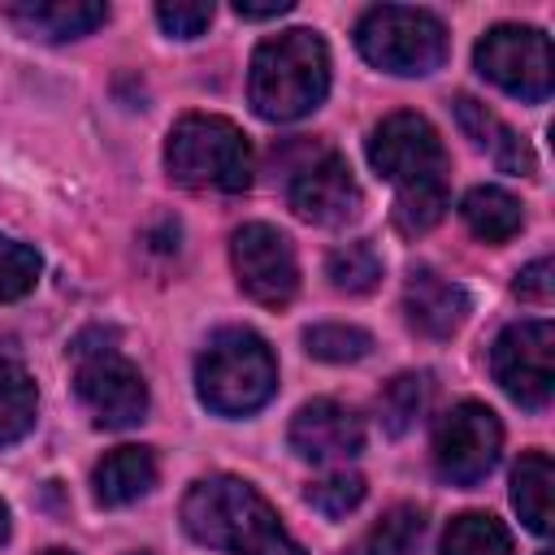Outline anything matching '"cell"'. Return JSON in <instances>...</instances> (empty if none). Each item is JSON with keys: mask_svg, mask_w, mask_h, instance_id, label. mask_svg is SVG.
Instances as JSON below:
<instances>
[{"mask_svg": "<svg viewBox=\"0 0 555 555\" xmlns=\"http://www.w3.org/2000/svg\"><path fill=\"white\" fill-rule=\"evenodd\" d=\"M369 165L399 186L395 225L403 234H425L447 212V147L421 113H390L369 134Z\"/></svg>", "mask_w": 555, "mask_h": 555, "instance_id": "cell-1", "label": "cell"}, {"mask_svg": "<svg viewBox=\"0 0 555 555\" xmlns=\"http://www.w3.org/2000/svg\"><path fill=\"white\" fill-rule=\"evenodd\" d=\"M182 529L230 555H308L282 525L278 507L243 477L195 481L182 499Z\"/></svg>", "mask_w": 555, "mask_h": 555, "instance_id": "cell-2", "label": "cell"}, {"mask_svg": "<svg viewBox=\"0 0 555 555\" xmlns=\"http://www.w3.org/2000/svg\"><path fill=\"white\" fill-rule=\"evenodd\" d=\"M330 91V52L317 30H282L251 52L247 100L264 121H299Z\"/></svg>", "mask_w": 555, "mask_h": 555, "instance_id": "cell-3", "label": "cell"}, {"mask_svg": "<svg viewBox=\"0 0 555 555\" xmlns=\"http://www.w3.org/2000/svg\"><path fill=\"white\" fill-rule=\"evenodd\" d=\"M195 390L221 416H247L278 390V360L256 330H217L195 360Z\"/></svg>", "mask_w": 555, "mask_h": 555, "instance_id": "cell-4", "label": "cell"}, {"mask_svg": "<svg viewBox=\"0 0 555 555\" xmlns=\"http://www.w3.org/2000/svg\"><path fill=\"white\" fill-rule=\"evenodd\" d=\"M165 169L173 182L191 191H247L256 173V156L247 134L212 113L182 117L165 139Z\"/></svg>", "mask_w": 555, "mask_h": 555, "instance_id": "cell-5", "label": "cell"}, {"mask_svg": "<svg viewBox=\"0 0 555 555\" xmlns=\"http://www.w3.org/2000/svg\"><path fill=\"white\" fill-rule=\"evenodd\" d=\"M356 48L369 65H377L386 74L421 78V74H434L447 61V26L429 9L377 4L360 17Z\"/></svg>", "mask_w": 555, "mask_h": 555, "instance_id": "cell-6", "label": "cell"}, {"mask_svg": "<svg viewBox=\"0 0 555 555\" xmlns=\"http://www.w3.org/2000/svg\"><path fill=\"white\" fill-rule=\"evenodd\" d=\"M74 390L95 425L130 429L147 412V382L117 347H91L87 338L74 343Z\"/></svg>", "mask_w": 555, "mask_h": 555, "instance_id": "cell-7", "label": "cell"}, {"mask_svg": "<svg viewBox=\"0 0 555 555\" xmlns=\"http://www.w3.org/2000/svg\"><path fill=\"white\" fill-rule=\"evenodd\" d=\"M477 69L481 78H490L494 87H503L507 95L525 100V104H542L555 87V56H551V39L538 26H494L481 35L477 43Z\"/></svg>", "mask_w": 555, "mask_h": 555, "instance_id": "cell-8", "label": "cell"}, {"mask_svg": "<svg viewBox=\"0 0 555 555\" xmlns=\"http://www.w3.org/2000/svg\"><path fill=\"white\" fill-rule=\"evenodd\" d=\"M494 382L520 403L542 412L555 390V330L551 321H516L490 347Z\"/></svg>", "mask_w": 555, "mask_h": 555, "instance_id": "cell-9", "label": "cell"}, {"mask_svg": "<svg viewBox=\"0 0 555 555\" xmlns=\"http://www.w3.org/2000/svg\"><path fill=\"white\" fill-rule=\"evenodd\" d=\"M503 451V425L486 403H455L434 429V468L451 486H477Z\"/></svg>", "mask_w": 555, "mask_h": 555, "instance_id": "cell-10", "label": "cell"}, {"mask_svg": "<svg viewBox=\"0 0 555 555\" xmlns=\"http://www.w3.org/2000/svg\"><path fill=\"white\" fill-rule=\"evenodd\" d=\"M230 264H234V278H238L243 295L264 304V308H286L299 291L295 247L282 230H273L264 221H247V225L234 230Z\"/></svg>", "mask_w": 555, "mask_h": 555, "instance_id": "cell-11", "label": "cell"}, {"mask_svg": "<svg viewBox=\"0 0 555 555\" xmlns=\"http://www.w3.org/2000/svg\"><path fill=\"white\" fill-rule=\"evenodd\" d=\"M286 199L312 225H347L360 217V204H364L360 182L338 152H321L308 165H299L291 173Z\"/></svg>", "mask_w": 555, "mask_h": 555, "instance_id": "cell-12", "label": "cell"}, {"mask_svg": "<svg viewBox=\"0 0 555 555\" xmlns=\"http://www.w3.org/2000/svg\"><path fill=\"white\" fill-rule=\"evenodd\" d=\"M364 447V425L347 403L312 399L291 421V451L312 464H338L351 460Z\"/></svg>", "mask_w": 555, "mask_h": 555, "instance_id": "cell-13", "label": "cell"}, {"mask_svg": "<svg viewBox=\"0 0 555 555\" xmlns=\"http://www.w3.org/2000/svg\"><path fill=\"white\" fill-rule=\"evenodd\" d=\"M403 312L416 334L451 338L468 317V295L460 282L442 278L438 269H412L408 286H403Z\"/></svg>", "mask_w": 555, "mask_h": 555, "instance_id": "cell-14", "label": "cell"}, {"mask_svg": "<svg viewBox=\"0 0 555 555\" xmlns=\"http://www.w3.org/2000/svg\"><path fill=\"white\" fill-rule=\"evenodd\" d=\"M4 13H9V22H13L22 35L48 39V43L82 39V35H91L95 26L108 22V9L95 4V0H22V4H9Z\"/></svg>", "mask_w": 555, "mask_h": 555, "instance_id": "cell-15", "label": "cell"}, {"mask_svg": "<svg viewBox=\"0 0 555 555\" xmlns=\"http://www.w3.org/2000/svg\"><path fill=\"white\" fill-rule=\"evenodd\" d=\"M455 121H460V130H464L481 152H490V160H494L499 169H507V173H533V152H529V143H525L499 113H490L481 100L455 95Z\"/></svg>", "mask_w": 555, "mask_h": 555, "instance_id": "cell-16", "label": "cell"}, {"mask_svg": "<svg viewBox=\"0 0 555 555\" xmlns=\"http://www.w3.org/2000/svg\"><path fill=\"white\" fill-rule=\"evenodd\" d=\"M156 486V455L147 447H117L91 473V494L104 507H126Z\"/></svg>", "mask_w": 555, "mask_h": 555, "instance_id": "cell-17", "label": "cell"}, {"mask_svg": "<svg viewBox=\"0 0 555 555\" xmlns=\"http://www.w3.org/2000/svg\"><path fill=\"white\" fill-rule=\"evenodd\" d=\"M551 486H555V464L542 451L520 455L512 473V507L520 512L529 533H551Z\"/></svg>", "mask_w": 555, "mask_h": 555, "instance_id": "cell-18", "label": "cell"}, {"mask_svg": "<svg viewBox=\"0 0 555 555\" xmlns=\"http://www.w3.org/2000/svg\"><path fill=\"white\" fill-rule=\"evenodd\" d=\"M460 217L464 225L486 238V243H507L520 225H525V212H520V199L503 186H473L464 199H460Z\"/></svg>", "mask_w": 555, "mask_h": 555, "instance_id": "cell-19", "label": "cell"}, {"mask_svg": "<svg viewBox=\"0 0 555 555\" xmlns=\"http://www.w3.org/2000/svg\"><path fill=\"white\" fill-rule=\"evenodd\" d=\"M35 408H39V395H35L30 373L13 360H0V447L30 434Z\"/></svg>", "mask_w": 555, "mask_h": 555, "instance_id": "cell-20", "label": "cell"}, {"mask_svg": "<svg viewBox=\"0 0 555 555\" xmlns=\"http://www.w3.org/2000/svg\"><path fill=\"white\" fill-rule=\"evenodd\" d=\"M442 555H516L512 533L490 512H464L442 533Z\"/></svg>", "mask_w": 555, "mask_h": 555, "instance_id": "cell-21", "label": "cell"}, {"mask_svg": "<svg viewBox=\"0 0 555 555\" xmlns=\"http://www.w3.org/2000/svg\"><path fill=\"white\" fill-rule=\"evenodd\" d=\"M325 278L334 291H347V295H364L382 282V256L369 238H351V243H338L325 260Z\"/></svg>", "mask_w": 555, "mask_h": 555, "instance_id": "cell-22", "label": "cell"}, {"mask_svg": "<svg viewBox=\"0 0 555 555\" xmlns=\"http://www.w3.org/2000/svg\"><path fill=\"white\" fill-rule=\"evenodd\" d=\"M421 533H425V512L412 503H399L369 529V538L360 542V555H412Z\"/></svg>", "mask_w": 555, "mask_h": 555, "instance_id": "cell-23", "label": "cell"}, {"mask_svg": "<svg viewBox=\"0 0 555 555\" xmlns=\"http://www.w3.org/2000/svg\"><path fill=\"white\" fill-rule=\"evenodd\" d=\"M429 403V377L425 373H399L386 382V390L377 395V412L386 434H403Z\"/></svg>", "mask_w": 555, "mask_h": 555, "instance_id": "cell-24", "label": "cell"}, {"mask_svg": "<svg viewBox=\"0 0 555 555\" xmlns=\"http://www.w3.org/2000/svg\"><path fill=\"white\" fill-rule=\"evenodd\" d=\"M304 347H308L312 360L351 364V360H364V356L373 351V338H369V330H360V325H338V321H330V325L304 330Z\"/></svg>", "mask_w": 555, "mask_h": 555, "instance_id": "cell-25", "label": "cell"}, {"mask_svg": "<svg viewBox=\"0 0 555 555\" xmlns=\"http://www.w3.org/2000/svg\"><path fill=\"white\" fill-rule=\"evenodd\" d=\"M304 499H308L321 516H347V512H356L360 499H364V477L351 473V468H330L325 477L308 481Z\"/></svg>", "mask_w": 555, "mask_h": 555, "instance_id": "cell-26", "label": "cell"}, {"mask_svg": "<svg viewBox=\"0 0 555 555\" xmlns=\"http://www.w3.org/2000/svg\"><path fill=\"white\" fill-rule=\"evenodd\" d=\"M39 282V251L0 234V304H13L22 295H30Z\"/></svg>", "mask_w": 555, "mask_h": 555, "instance_id": "cell-27", "label": "cell"}, {"mask_svg": "<svg viewBox=\"0 0 555 555\" xmlns=\"http://www.w3.org/2000/svg\"><path fill=\"white\" fill-rule=\"evenodd\" d=\"M212 4L208 0H173V4H156V22H160V30L165 35H173V39H195V35H204L208 30V22H212Z\"/></svg>", "mask_w": 555, "mask_h": 555, "instance_id": "cell-28", "label": "cell"}, {"mask_svg": "<svg viewBox=\"0 0 555 555\" xmlns=\"http://www.w3.org/2000/svg\"><path fill=\"white\" fill-rule=\"evenodd\" d=\"M525 304H551V295H555V278H551V260L546 256H538L533 264H525L520 273H516V286H512Z\"/></svg>", "mask_w": 555, "mask_h": 555, "instance_id": "cell-29", "label": "cell"}, {"mask_svg": "<svg viewBox=\"0 0 555 555\" xmlns=\"http://www.w3.org/2000/svg\"><path fill=\"white\" fill-rule=\"evenodd\" d=\"M291 9H295L291 0H273V4H243V0H238V4H234V13H238L243 22H260V17H282V13H291Z\"/></svg>", "mask_w": 555, "mask_h": 555, "instance_id": "cell-30", "label": "cell"}, {"mask_svg": "<svg viewBox=\"0 0 555 555\" xmlns=\"http://www.w3.org/2000/svg\"><path fill=\"white\" fill-rule=\"evenodd\" d=\"M4 538H9V507L0 503V546H4Z\"/></svg>", "mask_w": 555, "mask_h": 555, "instance_id": "cell-31", "label": "cell"}, {"mask_svg": "<svg viewBox=\"0 0 555 555\" xmlns=\"http://www.w3.org/2000/svg\"><path fill=\"white\" fill-rule=\"evenodd\" d=\"M48 555H69V551H48Z\"/></svg>", "mask_w": 555, "mask_h": 555, "instance_id": "cell-32", "label": "cell"}, {"mask_svg": "<svg viewBox=\"0 0 555 555\" xmlns=\"http://www.w3.org/2000/svg\"><path fill=\"white\" fill-rule=\"evenodd\" d=\"M538 555H551V551H538Z\"/></svg>", "mask_w": 555, "mask_h": 555, "instance_id": "cell-33", "label": "cell"}, {"mask_svg": "<svg viewBox=\"0 0 555 555\" xmlns=\"http://www.w3.org/2000/svg\"><path fill=\"white\" fill-rule=\"evenodd\" d=\"M134 555H147V551H134Z\"/></svg>", "mask_w": 555, "mask_h": 555, "instance_id": "cell-34", "label": "cell"}]
</instances>
